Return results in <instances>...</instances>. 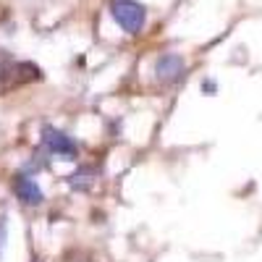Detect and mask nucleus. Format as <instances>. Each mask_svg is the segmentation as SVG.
I'll use <instances>...</instances> for the list:
<instances>
[{
    "label": "nucleus",
    "instance_id": "nucleus-1",
    "mask_svg": "<svg viewBox=\"0 0 262 262\" xmlns=\"http://www.w3.org/2000/svg\"><path fill=\"white\" fill-rule=\"evenodd\" d=\"M111 16L128 34H139L144 21H147V11H144L142 3H137V0H116V3L111 6Z\"/></svg>",
    "mask_w": 262,
    "mask_h": 262
},
{
    "label": "nucleus",
    "instance_id": "nucleus-2",
    "mask_svg": "<svg viewBox=\"0 0 262 262\" xmlns=\"http://www.w3.org/2000/svg\"><path fill=\"white\" fill-rule=\"evenodd\" d=\"M42 144H45V149L50 152V155H58L63 160H76V155H79L76 142L69 134H63V131L53 128V126L42 128Z\"/></svg>",
    "mask_w": 262,
    "mask_h": 262
},
{
    "label": "nucleus",
    "instance_id": "nucleus-3",
    "mask_svg": "<svg viewBox=\"0 0 262 262\" xmlns=\"http://www.w3.org/2000/svg\"><path fill=\"white\" fill-rule=\"evenodd\" d=\"M155 74H158V79H163V81H179V79L184 76V58L176 55V53L160 55L158 63H155Z\"/></svg>",
    "mask_w": 262,
    "mask_h": 262
},
{
    "label": "nucleus",
    "instance_id": "nucleus-4",
    "mask_svg": "<svg viewBox=\"0 0 262 262\" xmlns=\"http://www.w3.org/2000/svg\"><path fill=\"white\" fill-rule=\"evenodd\" d=\"M13 191H16L18 200L24 202V205H29V207H37V205L42 202V189H39L37 181L29 179V176H18L16 184H13Z\"/></svg>",
    "mask_w": 262,
    "mask_h": 262
},
{
    "label": "nucleus",
    "instance_id": "nucleus-5",
    "mask_svg": "<svg viewBox=\"0 0 262 262\" xmlns=\"http://www.w3.org/2000/svg\"><path fill=\"white\" fill-rule=\"evenodd\" d=\"M6 244V215H0V249Z\"/></svg>",
    "mask_w": 262,
    "mask_h": 262
},
{
    "label": "nucleus",
    "instance_id": "nucleus-6",
    "mask_svg": "<svg viewBox=\"0 0 262 262\" xmlns=\"http://www.w3.org/2000/svg\"><path fill=\"white\" fill-rule=\"evenodd\" d=\"M202 86H205V92H215V84H212V81H205Z\"/></svg>",
    "mask_w": 262,
    "mask_h": 262
},
{
    "label": "nucleus",
    "instance_id": "nucleus-7",
    "mask_svg": "<svg viewBox=\"0 0 262 262\" xmlns=\"http://www.w3.org/2000/svg\"><path fill=\"white\" fill-rule=\"evenodd\" d=\"M34 262H37V259H34Z\"/></svg>",
    "mask_w": 262,
    "mask_h": 262
}]
</instances>
